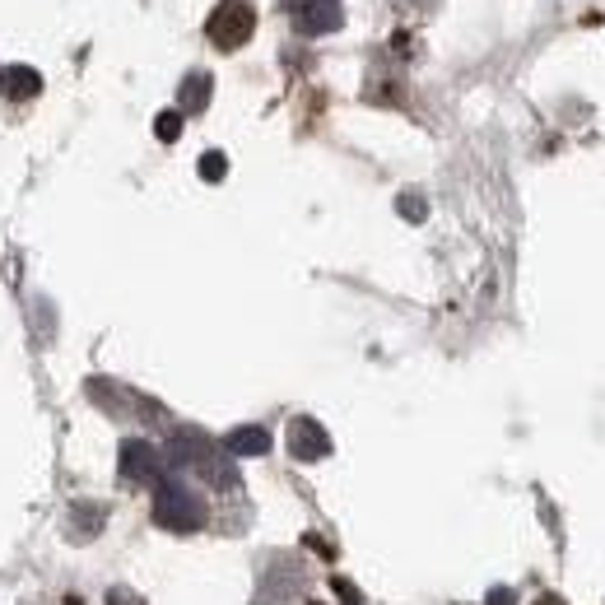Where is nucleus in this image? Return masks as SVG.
I'll list each match as a JSON object with an SVG mask.
<instances>
[{
	"label": "nucleus",
	"instance_id": "f257e3e1",
	"mask_svg": "<svg viewBox=\"0 0 605 605\" xmlns=\"http://www.w3.org/2000/svg\"><path fill=\"white\" fill-rule=\"evenodd\" d=\"M154 522L168 526V531H196L205 522V498L187 484V475L163 471L159 498H154Z\"/></svg>",
	"mask_w": 605,
	"mask_h": 605
},
{
	"label": "nucleus",
	"instance_id": "f03ea898",
	"mask_svg": "<svg viewBox=\"0 0 605 605\" xmlns=\"http://www.w3.org/2000/svg\"><path fill=\"white\" fill-rule=\"evenodd\" d=\"M252 28H256V10L247 5V0H219L215 14H210V24H205V33H210L215 47L238 52L242 42L252 38Z\"/></svg>",
	"mask_w": 605,
	"mask_h": 605
},
{
	"label": "nucleus",
	"instance_id": "7ed1b4c3",
	"mask_svg": "<svg viewBox=\"0 0 605 605\" xmlns=\"http://www.w3.org/2000/svg\"><path fill=\"white\" fill-rule=\"evenodd\" d=\"M289 14H294V28L298 33H336L345 24V14H340V0H289Z\"/></svg>",
	"mask_w": 605,
	"mask_h": 605
},
{
	"label": "nucleus",
	"instance_id": "20e7f679",
	"mask_svg": "<svg viewBox=\"0 0 605 605\" xmlns=\"http://www.w3.org/2000/svg\"><path fill=\"white\" fill-rule=\"evenodd\" d=\"M163 471H168V461H163V452L154 443H145V438H126L121 443V475L126 480H163Z\"/></svg>",
	"mask_w": 605,
	"mask_h": 605
},
{
	"label": "nucleus",
	"instance_id": "39448f33",
	"mask_svg": "<svg viewBox=\"0 0 605 605\" xmlns=\"http://www.w3.org/2000/svg\"><path fill=\"white\" fill-rule=\"evenodd\" d=\"M289 452H294L298 461H322L326 452H331V438H326V429L317 419L303 415L289 424Z\"/></svg>",
	"mask_w": 605,
	"mask_h": 605
},
{
	"label": "nucleus",
	"instance_id": "423d86ee",
	"mask_svg": "<svg viewBox=\"0 0 605 605\" xmlns=\"http://www.w3.org/2000/svg\"><path fill=\"white\" fill-rule=\"evenodd\" d=\"M224 452L229 457H261V452H270V433L256 429V424H242V429H233L224 438Z\"/></svg>",
	"mask_w": 605,
	"mask_h": 605
},
{
	"label": "nucleus",
	"instance_id": "0eeeda50",
	"mask_svg": "<svg viewBox=\"0 0 605 605\" xmlns=\"http://www.w3.org/2000/svg\"><path fill=\"white\" fill-rule=\"evenodd\" d=\"M210 89H215V80H210V75H201V70H196V75H187V80H182V112H201L205 103H210Z\"/></svg>",
	"mask_w": 605,
	"mask_h": 605
},
{
	"label": "nucleus",
	"instance_id": "6e6552de",
	"mask_svg": "<svg viewBox=\"0 0 605 605\" xmlns=\"http://www.w3.org/2000/svg\"><path fill=\"white\" fill-rule=\"evenodd\" d=\"M42 80H38V70H10V94H38Z\"/></svg>",
	"mask_w": 605,
	"mask_h": 605
},
{
	"label": "nucleus",
	"instance_id": "1a4fd4ad",
	"mask_svg": "<svg viewBox=\"0 0 605 605\" xmlns=\"http://www.w3.org/2000/svg\"><path fill=\"white\" fill-rule=\"evenodd\" d=\"M154 135H159V140H177V135H182V112H159V117H154Z\"/></svg>",
	"mask_w": 605,
	"mask_h": 605
},
{
	"label": "nucleus",
	"instance_id": "9d476101",
	"mask_svg": "<svg viewBox=\"0 0 605 605\" xmlns=\"http://www.w3.org/2000/svg\"><path fill=\"white\" fill-rule=\"evenodd\" d=\"M224 168H229V159H224V154H205V159H201V177H205V182H219V177H224Z\"/></svg>",
	"mask_w": 605,
	"mask_h": 605
},
{
	"label": "nucleus",
	"instance_id": "9b49d317",
	"mask_svg": "<svg viewBox=\"0 0 605 605\" xmlns=\"http://www.w3.org/2000/svg\"><path fill=\"white\" fill-rule=\"evenodd\" d=\"M108 605H145V601H140L135 592H126V587H117V592L108 596Z\"/></svg>",
	"mask_w": 605,
	"mask_h": 605
},
{
	"label": "nucleus",
	"instance_id": "f8f14e48",
	"mask_svg": "<svg viewBox=\"0 0 605 605\" xmlns=\"http://www.w3.org/2000/svg\"><path fill=\"white\" fill-rule=\"evenodd\" d=\"M405 215H410V219L424 215V210H419V196H405Z\"/></svg>",
	"mask_w": 605,
	"mask_h": 605
},
{
	"label": "nucleus",
	"instance_id": "ddd939ff",
	"mask_svg": "<svg viewBox=\"0 0 605 605\" xmlns=\"http://www.w3.org/2000/svg\"><path fill=\"white\" fill-rule=\"evenodd\" d=\"M489 605H512V592H494V596H489Z\"/></svg>",
	"mask_w": 605,
	"mask_h": 605
},
{
	"label": "nucleus",
	"instance_id": "4468645a",
	"mask_svg": "<svg viewBox=\"0 0 605 605\" xmlns=\"http://www.w3.org/2000/svg\"><path fill=\"white\" fill-rule=\"evenodd\" d=\"M540 605H564V601H554V596H545V601H540Z\"/></svg>",
	"mask_w": 605,
	"mask_h": 605
}]
</instances>
